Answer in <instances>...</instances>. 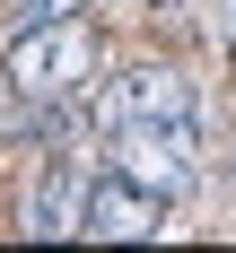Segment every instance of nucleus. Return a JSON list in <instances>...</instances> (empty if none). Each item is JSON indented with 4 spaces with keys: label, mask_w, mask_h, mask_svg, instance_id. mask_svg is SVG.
<instances>
[{
    "label": "nucleus",
    "mask_w": 236,
    "mask_h": 253,
    "mask_svg": "<svg viewBox=\"0 0 236 253\" xmlns=\"http://www.w3.org/2000/svg\"><path fill=\"white\" fill-rule=\"evenodd\" d=\"M88 70H96V35L79 18H35V26H18V44H9V87L35 96V105L70 96Z\"/></svg>",
    "instance_id": "1"
},
{
    "label": "nucleus",
    "mask_w": 236,
    "mask_h": 253,
    "mask_svg": "<svg viewBox=\"0 0 236 253\" xmlns=\"http://www.w3.org/2000/svg\"><path fill=\"white\" fill-rule=\"evenodd\" d=\"M105 157H114V175L149 183V192H184L201 175V114L192 123H123Z\"/></svg>",
    "instance_id": "2"
},
{
    "label": "nucleus",
    "mask_w": 236,
    "mask_h": 253,
    "mask_svg": "<svg viewBox=\"0 0 236 253\" xmlns=\"http://www.w3.org/2000/svg\"><path fill=\"white\" fill-rule=\"evenodd\" d=\"M192 114H201V105H192V79L166 70V61L114 79V87L96 96V123H105V131H123V123H192Z\"/></svg>",
    "instance_id": "3"
},
{
    "label": "nucleus",
    "mask_w": 236,
    "mask_h": 253,
    "mask_svg": "<svg viewBox=\"0 0 236 253\" xmlns=\"http://www.w3.org/2000/svg\"><path fill=\"white\" fill-rule=\"evenodd\" d=\"M157 218H166V192H149V183H131V175H105L96 192H88L79 236H96V245H140V236H157Z\"/></svg>",
    "instance_id": "4"
},
{
    "label": "nucleus",
    "mask_w": 236,
    "mask_h": 253,
    "mask_svg": "<svg viewBox=\"0 0 236 253\" xmlns=\"http://www.w3.org/2000/svg\"><path fill=\"white\" fill-rule=\"evenodd\" d=\"M79 218H88V183H79L70 157H52L26 192V236H79Z\"/></svg>",
    "instance_id": "5"
},
{
    "label": "nucleus",
    "mask_w": 236,
    "mask_h": 253,
    "mask_svg": "<svg viewBox=\"0 0 236 253\" xmlns=\"http://www.w3.org/2000/svg\"><path fill=\"white\" fill-rule=\"evenodd\" d=\"M70 9H79V0H26V26H35V18H70Z\"/></svg>",
    "instance_id": "6"
},
{
    "label": "nucleus",
    "mask_w": 236,
    "mask_h": 253,
    "mask_svg": "<svg viewBox=\"0 0 236 253\" xmlns=\"http://www.w3.org/2000/svg\"><path fill=\"white\" fill-rule=\"evenodd\" d=\"M219 26H228V44H236V0H228V18H219Z\"/></svg>",
    "instance_id": "7"
},
{
    "label": "nucleus",
    "mask_w": 236,
    "mask_h": 253,
    "mask_svg": "<svg viewBox=\"0 0 236 253\" xmlns=\"http://www.w3.org/2000/svg\"><path fill=\"white\" fill-rule=\"evenodd\" d=\"M157 9H175V0H157Z\"/></svg>",
    "instance_id": "8"
}]
</instances>
